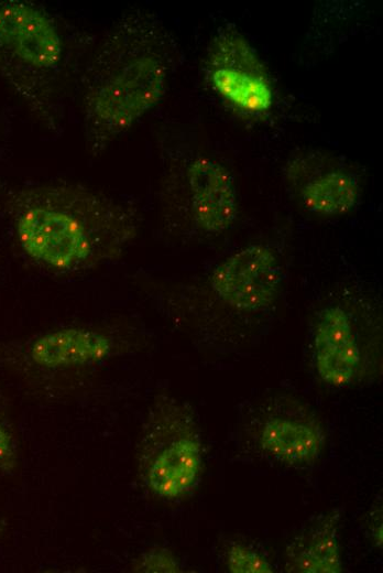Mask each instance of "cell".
<instances>
[{"mask_svg": "<svg viewBox=\"0 0 383 573\" xmlns=\"http://www.w3.org/2000/svg\"><path fill=\"white\" fill-rule=\"evenodd\" d=\"M203 471V443L185 403L161 397L150 410L139 451V472L156 496L175 500L197 486Z\"/></svg>", "mask_w": 383, "mask_h": 573, "instance_id": "cell-4", "label": "cell"}, {"mask_svg": "<svg viewBox=\"0 0 383 573\" xmlns=\"http://www.w3.org/2000/svg\"><path fill=\"white\" fill-rule=\"evenodd\" d=\"M373 507L370 512L369 530L373 542L382 549V501Z\"/></svg>", "mask_w": 383, "mask_h": 573, "instance_id": "cell-16", "label": "cell"}, {"mask_svg": "<svg viewBox=\"0 0 383 573\" xmlns=\"http://www.w3.org/2000/svg\"><path fill=\"white\" fill-rule=\"evenodd\" d=\"M56 19L31 1H0V71L50 128L58 127V84L65 67Z\"/></svg>", "mask_w": 383, "mask_h": 573, "instance_id": "cell-3", "label": "cell"}, {"mask_svg": "<svg viewBox=\"0 0 383 573\" xmlns=\"http://www.w3.org/2000/svg\"><path fill=\"white\" fill-rule=\"evenodd\" d=\"M314 357L318 375L326 383L344 387L352 381L360 349L350 317L340 305H329L319 312Z\"/></svg>", "mask_w": 383, "mask_h": 573, "instance_id": "cell-9", "label": "cell"}, {"mask_svg": "<svg viewBox=\"0 0 383 573\" xmlns=\"http://www.w3.org/2000/svg\"><path fill=\"white\" fill-rule=\"evenodd\" d=\"M6 205L24 253L57 273L119 259L138 233V216L129 205L79 184L24 187L11 193Z\"/></svg>", "mask_w": 383, "mask_h": 573, "instance_id": "cell-1", "label": "cell"}, {"mask_svg": "<svg viewBox=\"0 0 383 573\" xmlns=\"http://www.w3.org/2000/svg\"><path fill=\"white\" fill-rule=\"evenodd\" d=\"M340 517L338 510H331L309 521L285 550V571L292 573L342 572L338 540Z\"/></svg>", "mask_w": 383, "mask_h": 573, "instance_id": "cell-11", "label": "cell"}, {"mask_svg": "<svg viewBox=\"0 0 383 573\" xmlns=\"http://www.w3.org/2000/svg\"><path fill=\"white\" fill-rule=\"evenodd\" d=\"M190 210L196 226L207 234L227 230L238 215V197L230 172L219 162L197 156L186 169Z\"/></svg>", "mask_w": 383, "mask_h": 573, "instance_id": "cell-7", "label": "cell"}, {"mask_svg": "<svg viewBox=\"0 0 383 573\" xmlns=\"http://www.w3.org/2000/svg\"><path fill=\"white\" fill-rule=\"evenodd\" d=\"M256 442L273 460L293 467L313 465L322 454L326 434L308 414L296 411L270 413L260 423Z\"/></svg>", "mask_w": 383, "mask_h": 573, "instance_id": "cell-8", "label": "cell"}, {"mask_svg": "<svg viewBox=\"0 0 383 573\" xmlns=\"http://www.w3.org/2000/svg\"><path fill=\"white\" fill-rule=\"evenodd\" d=\"M15 451L11 435L0 424V466L7 467L14 462Z\"/></svg>", "mask_w": 383, "mask_h": 573, "instance_id": "cell-15", "label": "cell"}, {"mask_svg": "<svg viewBox=\"0 0 383 573\" xmlns=\"http://www.w3.org/2000/svg\"><path fill=\"white\" fill-rule=\"evenodd\" d=\"M207 77L216 93L238 109L262 113L271 109L273 87L250 43L227 28L215 37L207 58Z\"/></svg>", "mask_w": 383, "mask_h": 573, "instance_id": "cell-5", "label": "cell"}, {"mask_svg": "<svg viewBox=\"0 0 383 573\" xmlns=\"http://www.w3.org/2000/svg\"><path fill=\"white\" fill-rule=\"evenodd\" d=\"M173 64L161 22L136 10L106 33L84 76L83 112L88 151L103 152L164 96Z\"/></svg>", "mask_w": 383, "mask_h": 573, "instance_id": "cell-2", "label": "cell"}, {"mask_svg": "<svg viewBox=\"0 0 383 573\" xmlns=\"http://www.w3.org/2000/svg\"><path fill=\"white\" fill-rule=\"evenodd\" d=\"M226 561L231 573L274 572V567L265 556L241 542H232L229 545Z\"/></svg>", "mask_w": 383, "mask_h": 573, "instance_id": "cell-13", "label": "cell"}, {"mask_svg": "<svg viewBox=\"0 0 383 573\" xmlns=\"http://www.w3.org/2000/svg\"><path fill=\"white\" fill-rule=\"evenodd\" d=\"M113 348L109 335L86 327H63L44 333L28 347L30 361L41 368L85 366L110 356Z\"/></svg>", "mask_w": 383, "mask_h": 573, "instance_id": "cell-10", "label": "cell"}, {"mask_svg": "<svg viewBox=\"0 0 383 573\" xmlns=\"http://www.w3.org/2000/svg\"><path fill=\"white\" fill-rule=\"evenodd\" d=\"M360 196L358 180L350 173L330 171L310 180L302 190L304 206L311 213L337 216L350 212Z\"/></svg>", "mask_w": 383, "mask_h": 573, "instance_id": "cell-12", "label": "cell"}, {"mask_svg": "<svg viewBox=\"0 0 383 573\" xmlns=\"http://www.w3.org/2000/svg\"><path fill=\"white\" fill-rule=\"evenodd\" d=\"M138 572H180V565L175 555L165 548H153L141 555L134 565Z\"/></svg>", "mask_w": 383, "mask_h": 573, "instance_id": "cell-14", "label": "cell"}, {"mask_svg": "<svg viewBox=\"0 0 383 573\" xmlns=\"http://www.w3.org/2000/svg\"><path fill=\"white\" fill-rule=\"evenodd\" d=\"M283 280L275 252L262 244H252L220 262L210 275L215 294L234 310L256 312L277 298Z\"/></svg>", "mask_w": 383, "mask_h": 573, "instance_id": "cell-6", "label": "cell"}]
</instances>
